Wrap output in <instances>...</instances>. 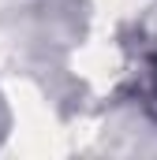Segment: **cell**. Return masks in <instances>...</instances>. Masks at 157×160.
Returning <instances> with one entry per match:
<instances>
[{
    "label": "cell",
    "instance_id": "cell-1",
    "mask_svg": "<svg viewBox=\"0 0 157 160\" xmlns=\"http://www.w3.org/2000/svg\"><path fill=\"white\" fill-rule=\"evenodd\" d=\"M138 101L150 112V119H157V48H150L142 56V67H138Z\"/></svg>",
    "mask_w": 157,
    "mask_h": 160
}]
</instances>
